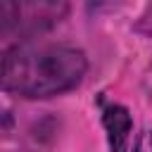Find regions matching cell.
Returning <instances> with one entry per match:
<instances>
[{"instance_id": "obj_1", "label": "cell", "mask_w": 152, "mask_h": 152, "mask_svg": "<svg viewBox=\"0 0 152 152\" xmlns=\"http://www.w3.org/2000/svg\"><path fill=\"white\" fill-rule=\"evenodd\" d=\"M88 71L83 50L62 43H19L0 55V90L28 100L62 95Z\"/></svg>"}, {"instance_id": "obj_3", "label": "cell", "mask_w": 152, "mask_h": 152, "mask_svg": "<svg viewBox=\"0 0 152 152\" xmlns=\"http://www.w3.org/2000/svg\"><path fill=\"white\" fill-rule=\"evenodd\" d=\"M102 126L107 131L109 150L112 152H128V135H131V112L124 104H107L102 109Z\"/></svg>"}, {"instance_id": "obj_4", "label": "cell", "mask_w": 152, "mask_h": 152, "mask_svg": "<svg viewBox=\"0 0 152 152\" xmlns=\"http://www.w3.org/2000/svg\"><path fill=\"white\" fill-rule=\"evenodd\" d=\"M12 128H14V116H12V112H10L7 107L0 104V138L10 135Z\"/></svg>"}, {"instance_id": "obj_2", "label": "cell", "mask_w": 152, "mask_h": 152, "mask_svg": "<svg viewBox=\"0 0 152 152\" xmlns=\"http://www.w3.org/2000/svg\"><path fill=\"white\" fill-rule=\"evenodd\" d=\"M64 2H0V38H26L59 21Z\"/></svg>"}]
</instances>
